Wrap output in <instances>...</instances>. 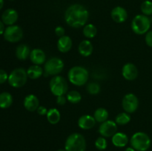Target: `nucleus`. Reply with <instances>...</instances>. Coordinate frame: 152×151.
<instances>
[{"label": "nucleus", "instance_id": "nucleus-1", "mask_svg": "<svg viewBox=\"0 0 152 151\" xmlns=\"http://www.w3.org/2000/svg\"><path fill=\"white\" fill-rule=\"evenodd\" d=\"M88 16V11L84 6L74 4L69 6L65 10V20L71 28H80L87 23Z\"/></svg>", "mask_w": 152, "mask_h": 151}, {"label": "nucleus", "instance_id": "nucleus-2", "mask_svg": "<svg viewBox=\"0 0 152 151\" xmlns=\"http://www.w3.org/2000/svg\"><path fill=\"white\" fill-rule=\"evenodd\" d=\"M89 73L87 69L81 66H74L69 70L68 78L70 82L76 86H83L87 83Z\"/></svg>", "mask_w": 152, "mask_h": 151}, {"label": "nucleus", "instance_id": "nucleus-3", "mask_svg": "<svg viewBox=\"0 0 152 151\" xmlns=\"http://www.w3.org/2000/svg\"><path fill=\"white\" fill-rule=\"evenodd\" d=\"M65 150L66 151H86V139L80 133H72L65 141Z\"/></svg>", "mask_w": 152, "mask_h": 151}, {"label": "nucleus", "instance_id": "nucleus-4", "mask_svg": "<svg viewBox=\"0 0 152 151\" xmlns=\"http://www.w3.org/2000/svg\"><path fill=\"white\" fill-rule=\"evenodd\" d=\"M131 145L137 151H146L150 147L151 141L148 134L143 132H137L132 136Z\"/></svg>", "mask_w": 152, "mask_h": 151}, {"label": "nucleus", "instance_id": "nucleus-5", "mask_svg": "<svg viewBox=\"0 0 152 151\" xmlns=\"http://www.w3.org/2000/svg\"><path fill=\"white\" fill-rule=\"evenodd\" d=\"M151 19L143 14L137 15L132 22V29L134 33L142 35L148 32L151 28Z\"/></svg>", "mask_w": 152, "mask_h": 151}, {"label": "nucleus", "instance_id": "nucleus-6", "mask_svg": "<svg viewBox=\"0 0 152 151\" xmlns=\"http://www.w3.org/2000/svg\"><path fill=\"white\" fill-rule=\"evenodd\" d=\"M49 86L51 93L56 97L59 96H63L68 92V83L65 78L61 76H54L50 79Z\"/></svg>", "mask_w": 152, "mask_h": 151}, {"label": "nucleus", "instance_id": "nucleus-7", "mask_svg": "<svg viewBox=\"0 0 152 151\" xmlns=\"http://www.w3.org/2000/svg\"><path fill=\"white\" fill-rule=\"evenodd\" d=\"M27 71L24 68H16L8 76V83L15 88H19L25 84L28 80Z\"/></svg>", "mask_w": 152, "mask_h": 151}, {"label": "nucleus", "instance_id": "nucleus-8", "mask_svg": "<svg viewBox=\"0 0 152 151\" xmlns=\"http://www.w3.org/2000/svg\"><path fill=\"white\" fill-rule=\"evenodd\" d=\"M63 68L64 62L62 59L58 57L50 58L45 63V76L58 75L62 72Z\"/></svg>", "mask_w": 152, "mask_h": 151}, {"label": "nucleus", "instance_id": "nucleus-9", "mask_svg": "<svg viewBox=\"0 0 152 151\" xmlns=\"http://www.w3.org/2000/svg\"><path fill=\"white\" fill-rule=\"evenodd\" d=\"M3 35L6 41L15 43L22 39L23 37V31L19 26L13 25L5 28Z\"/></svg>", "mask_w": 152, "mask_h": 151}, {"label": "nucleus", "instance_id": "nucleus-10", "mask_svg": "<svg viewBox=\"0 0 152 151\" xmlns=\"http://www.w3.org/2000/svg\"><path fill=\"white\" fill-rule=\"evenodd\" d=\"M122 105L126 113H133L139 107V100L134 93H128L123 97Z\"/></svg>", "mask_w": 152, "mask_h": 151}, {"label": "nucleus", "instance_id": "nucleus-11", "mask_svg": "<svg viewBox=\"0 0 152 151\" xmlns=\"http://www.w3.org/2000/svg\"><path fill=\"white\" fill-rule=\"evenodd\" d=\"M117 130V124L115 121L111 120H107L101 123L99 127V133L102 136L105 138L112 137Z\"/></svg>", "mask_w": 152, "mask_h": 151}, {"label": "nucleus", "instance_id": "nucleus-12", "mask_svg": "<svg viewBox=\"0 0 152 151\" xmlns=\"http://www.w3.org/2000/svg\"><path fill=\"white\" fill-rule=\"evenodd\" d=\"M122 75L126 80L133 81L137 77L138 70L134 64L127 63L123 67Z\"/></svg>", "mask_w": 152, "mask_h": 151}, {"label": "nucleus", "instance_id": "nucleus-13", "mask_svg": "<svg viewBox=\"0 0 152 151\" xmlns=\"http://www.w3.org/2000/svg\"><path fill=\"white\" fill-rule=\"evenodd\" d=\"M18 19V13L16 10L12 8L7 9L1 15V20L4 25L8 26L13 25Z\"/></svg>", "mask_w": 152, "mask_h": 151}, {"label": "nucleus", "instance_id": "nucleus-14", "mask_svg": "<svg viewBox=\"0 0 152 151\" xmlns=\"http://www.w3.org/2000/svg\"><path fill=\"white\" fill-rule=\"evenodd\" d=\"M111 18L117 23H123L128 18V13L126 9L120 6L115 7L111 13Z\"/></svg>", "mask_w": 152, "mask_h": 151}, {"label": "nucleus", "instance_id": "nucleus-15", "mask_svg": "<svg viewBox=\"0 0 152 151\" xmlns=\"http://www.w3.org/2000/svg\"><path fill=\"white\" fill-rule=\"evenodd\" d=\"M24 107L27 110L34 112L39 107V101L37 96L34 94H29L25 96L23 102Z\"/></svg>", "mask_w": 152, "mask_h": 151}, {"label": "nucleus", "instance_id": "nucleus-16", "mask_svg": "<svg viewBox=\"0 0 152 151\" xmlns=\"http://www.w3.org/2000/svg\"><path fill=\"white\" fill-rule=\"evenodd\" d=\"M30 59L34 65H41L45 63L46 55L42 50L36 48L31 50L30 54Z\"/></svg>", "mask_w": 152, "mask_h": 151}, {"label": "nucleus", "instance_id": "nucleus-17", "mask_svg": "<svg viewBox=\"0 0 152 151\" xmlns=\"http://www.w3.org/2000/svg\"><path fill=\"white\" fill-rule=\"evenodd\" d=\"M96 120L90 115H83L78 119V126L83 130H90L94 127Z\"/></svg>", "mask_w": 152, "mask_h": 151}, {"label": "nucleus", "instance_id": "nucleus-18", "mask_svg": "<svg viewBox=\"0 0 152 151\" xmlns=\"http://www.w3.org/2000/svg\"><path fill=\"white\" fill-rule=\"evenodd\" d=\"M72 40L68 36L60 37L57 41V48L61 53H67L72 47Z\"/></svg>", "mask_w": 152, "mask_h": 151}, {"label": "nucleus", "instance_id": "nucleus-19", "mask_svg": "<svg viewBox=\"0 0 152 151\" xmlns=\"http://www.w3.org/2000/svg\"><path fill=\"white\" fill-rule=\"evenodd\" d=\"M113 144L117 147H124L129 143V137L127 135L122 132H117L112 136Z\"/></svg>", "mask_w": 152, "mask_h": 151}, {"label": "nucleus", "instance_id": "nucleus-20", "mask_svg": "<svg viewBox=\"0 0 152 151\" xmlns=\"http://www.w3.org/2000/svg\"><path fill=\"white\" fill-rule=\"evenodd\" d=\"M93 44L89 40H83L79 44V53L81 56H84V57L91 56L93 53Z\"/></svg>", "mask_w": 152, "mask_h": 151}, {"label": "nucleus", "instance_id": "nucleus-21", "mask_svg": "<svg viewBox=\"0 0 152 151\" xmlns=\"http://www.w3.org/2000/svg\"><path fill=\"white\" fill-rule=\"evenodd\" d=\"M31 50L26 44H20L16 47V56L19 60H26L31 54Z\"/></svg>", "mask_w": 152, "mask_h": 151}, {"label": "nucleus", "instance_id": "nucleus-22", "mask_svg": "<svg viewBox=\"0 0 152 151\" xmlns=\"http://www.w3.org/2000/svg\"><path fill=\"white\" fill-rule=\"evenodd\" d=\"M27 74L31 79H37L42 76L43 70L40 65H34L27 70Z\"/></svg>", "mask_w": 152, "mask_h": 151}, {"label": "nucleus", "instance_id": "nucleus-23", "mask_svg": "<svg viewBox=\"0 0 152 151\" xmlns=\"http://www.w3.org/2000/svg\"><path fill=\"white\" fill-rule=\"evenodd\" d=\"M61 118V114L56 108H50L47 113V119L51 124H56L59 123Z\"/></svg>", "mask_w": 152, "mask_h": 151}, {"label": "nucleus", "instance_id": "nucleus-24", "mask_svg": "<svg viewBox=\"0 0 152 151\" xmlns=\"http://www.w3.org/2000/svg\"><path fill=\"white\" fill-rule=\"evenodd\" d=\"M13 103V96L7 92L0 93V108L6 109L11 106Z\"/></svg>", "mask_w": 152, "mask_h": 151}, {"label": "nucleus", "instance_id": "nucleus-25", "mask_svg": "<svg viewBox=\"0 0 152 151\" xmlns=\"http://www.w3.org/2000/svg\"><path fill=\"white\" fill-rule=\"evenodd\" d=\"M94 117L96 121L99 123H102L108 120V112L105 108L99 107L95 110L94 113Z\"/></svg>", "mask_w": 152, "mask_h": 151}, {"label": "nucleus", "instance_id": "nucleus-26", "mask_svg": "<svg viewBox=\"0 0 152 151\" xmlns=\"http://www.w3.org/2000/svg\"><path fill=\"white\" fill-rule=\"evenodd\" d=\"M83 32L86 38H92L96 36V33H97V29H96V26H94V25L88 24L83 28Z\"/></svg>", "mask_w": 152, "mask_h": 151}, {"label": "nucleus", "instance_id": "nucleus-27", "mask_svg": "<svg viewBox=\"0 0 152 151\" xmlns=\"http://www.w3.org/2000/svg\"><path fill=\"white\" fill-rule=\"evenodd\" d=\"M67 100L72 104H77L81 101L82 96L77 90H71L67 93Z\"/></svg>", "mask_w": 152, "mask_h": 151}, {"label": "nucleus", "instance_id": "nucleus-28", "mask_svg": "<svg viewBox=\"0 0 152 151\" xmlns=\"http://www.w3.org/2000/svg\"><path fill=\"white\" fill-rule=\"evenodd\" d=\"M131 121V116L128 113H120L116 116L115 122L119 125L127 124Z\"/></svg>", "mask_w": 152, "mask_h": 151}, {"label": "nucleus", "instance_id": "nucleus-29", "mask_svg": "<svg viewBox=\"0 0 152 151\" xmlns=\"http://www.w3.org/2000/svg\"><path fill=\"white\" fill-rule=\"evenodd\" d=\"M141 11L145 16H151L152 15V1L149 0L144 1L141 4Z\"/></svg>", "mask_w": 152, "mask_h": 151}, {"label": "nucleus", "instance_id": "nucleus-30", "mask_svg": "<svg viewBox=\"0 0 152 151\" xmlns=\"http://www.w3.org/2000/svg\"><path fill=\"white\" fill-rule=\"evenodd\" d=\"M87 90L91 95H96L100 92V86L96 82H91L88 84Z\"/></svg>", "mask_w": 152, "mask_h": 151}, {"label": "nucleus", "instance_id": "nucleus-31", "mask_svg": "<svg viewBox=\"0 0 152 151\" xmlns=\"http://www.w3.org/2000/svg\"><path fill=\"white\" fill-rule=\"evenodd\" d=\"M107 145H108L107 141L103 136L97 138V139L95 142V147L99 150H104L106 149Z\"/></svg>", "mask_w": 152, "mask_h": 151}, {"label": "nucleus", "instance_id": "nucleus-32", "mask_svg": "<svg viewBox=\"0 0 152 151\" xmlns=\"http://www.w3.org/2000/svg\"><path fill=\"white\" fill-rule=\"evenodd\" d=\"M8 80V75L4 70L0 69V84H3Z\"/></svg>", "mask_w": 152, "mask_h": 151}, {"label": "nucleus", "instance_id": "nucleus-33", "mask_svg": "<svg viewBox=\"0 0 152 151\" xmlns=\"http://www.w3.org/2000/svg\"><path fill=\"white\" fill-rule=\"evenodd\" d=\"M145 41L147 45L152 47V30L148 31L145 33Z\"/></svg>", "mask_w": 152, "mask_h": 151}, {"label": "nucleus", "instance_id": "nucleus-34", "mask_svg": "<svg viewBox=\"0 0 152 151\" xmlns=\"http://www.w3.org/2000/svg\"><path fill=\"white\" fill-rule=\"evenodd\" d=\"M65 29H64L63 27L62 26H57L56 28V29H55V33H56V35L57 36H59V38L63 36H65Z\"/></svg>", "mask_w": 152, "mask_h": 151}, {"label": "nucleus", "instance_id": "nucleus-35", "mask_svg": "<svg viewBox=\"0 0 152 151\" xmlns=\"http://www.w3.org/2000/svg\"><path fill=\"white\" fill-rule=\"evenodd\" d=\"M37 113H38L39 115H47L48 113V110L44 106H39L38 108H37Z\"/></svg>", "mask_w": 152, "mask_h": 151}, {"label": "nucleus", "instance_id": "nucleus-36", "mask_svg": "<svg viewBox=\"0 0 152 151\" xmlns=\"http://www.w3.org/2000/svg\"><path fill=\"white\" fill-rule=\"evenodd\" d=\"M67 99L63 96H59L56 98V103L59 105H64L66 103Z\"/></svg>", "mask_w": 152, "mask_h": 151}, {"label": "nucleus", "instance_id": "nucleus-37", "mask_svg": "<svg viewBox=\"0 0 152 151\" xmlns=\"http://www.w3.org/2000/svg\"><path fill=\"white\" fill-rule=\"evenodd\" d=\"M5 28H4V24L3 23L2 21H0V35L4 34Z\"/></svg>", "mask_w": 152, "mask_h": 151}, {"label": "nucleus", "instance_id": "nucleus-38", "mask_svg": "<svg viewBox=\"0 0 152 151\" xmlns=\"http://www.w3.org/2000/svg\"><path fill=\"white\" fill-rule=\"evenodd\" d=\"M125 151H135V150L134 149L133 147H128V148H126V150H125Z\"/></svg>", "mask_w": 152, "mask_h": 151}, {"label": "nucleus", "instance_id": "nucleus-39", "mask_svg": "<svg viewBox=\"0 0 152 151\" xmlns=\"http://www.w3.org/2000/svg\"><path fill=\"white\" fill-rule=\"evenodd\" d=\"M4 5V0H0V10L3 7Z\"/></svg>", "mask_w": 152, "mask_h": 151}, {"label": "nucleus", "instance_id": "nucleus-40", "mask_svg": "<svg viewBox=\"0 0 152 151\" xmlns=\"http://www.w3.org/2000/svg\"><path fill=\"white\" fill-rule=\"evenodd\" d=\"M56 151H66V150H62V149H59V150H56Z\"/></svg>", "mask_w": 152, "mask_h": 151}, {"label": "nucleus", "instance_id": "nucleus-41", "mask_svg": "<svg viewBox=\"0 0 152 151\" xmlns=\"http://www.w3.org/2000/svg\"><path fill=\"white\" fill-rule=\"evenodd\" d=\"M9 1H14V0H9Z\"/></svg>", "mask_w": 152, "mask_h": 151}, {"label": "nucleus", "instance_id": "nucleus-42", "mask_svg": "<svg viewBox=\"0 0 152 151\" xmlns=\"http://www.w3.org/2000/svg\"><path fill=\"white\" fill-rule=\"evenodd\" d=\"M151 21H152V18H151Z\"/></svg>", "mask_w": 152, "mask_h": 151}]
</instances>
